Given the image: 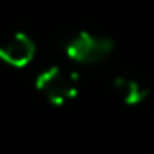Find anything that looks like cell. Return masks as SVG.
I'll return each instance as SVG.
<instances>
[{"label":"cell","instance_id":"cell-1","mask_svg":"<svg viewBox=\"0 0 154 154\" xmlns=\"http://www.w3.org/2000/svg\"><path fill=\"white\" fill-rule=\"evenodd\" d=\"M60 47L76 63L93 65L105 60L112 51V42L107 36L94 35L91 31H69L60 38Z\"/></svg>","mask_w":154,"mask_h":154},{"label":"cell","instance_id":"cell-2","mask_svg":"<svg viewBox=\"0 0 154 154\" xmlns=\"http://www.w3.org/2000/svg\"><path fill=\"white\" fill-rule=\"evenodd\" d=\"M78 74L69 67L51 65L36 76V91L53 105H63L78 94Z\"/></svg>","mask_w":154,"mask_h":154},{"label":"cell","instance_id":"cell-3","mask_svg":"<svg viewBox=\"0 0 154 154\" xmlns=\"http://www.w3.org/2000/svg\"><path fill=\"white\" fill-rule=\"evenodd\" d=\"M35 44L24 33H15L0 44V60L11 67H24L35 58Z\"/></svg>","mask_w":154,"mask_h":154},{"label":"cell","instance_id":"cell-4","mask_svg":"<svg viewBox=\"0 0 154 154\" xmlns=\"http://www.w3.org/2000/svg\"><path fill=\"white\" fill-rule=\"evenodd\" d=\"M112 91L118 100L125 105H138L147 98V89L140 80L129 78V76H118L112 82Z\"/></svg>","mask_w":154,"mask_h":154}]
</instances>
